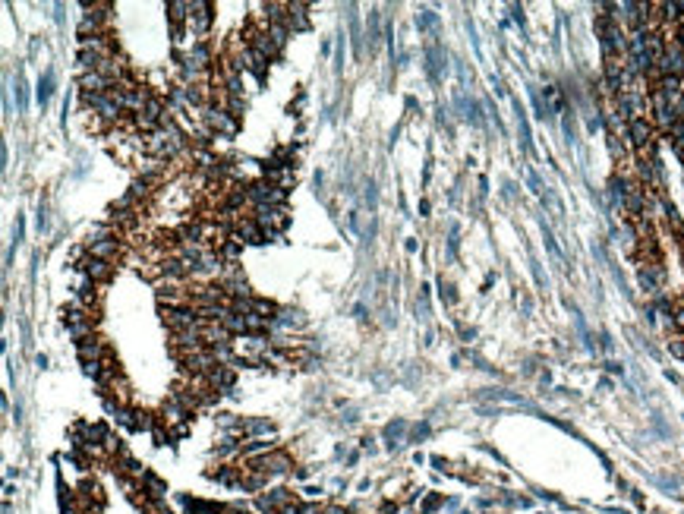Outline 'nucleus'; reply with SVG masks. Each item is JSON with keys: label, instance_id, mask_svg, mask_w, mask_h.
<instances>
[{"label": "nucleus", "instance_id": "nucleus-2", "mask_svg": "<svg viewBox=\"0 0 684 514\" xmlns=\"http://www.w3.org/2000/svg\"><path fill=\"white\" fill-rule=\"evenodd\" d=\"M202 114H205V123H209L211 130H218V133H237L240 130V123L224 111V105H205Z\"/></svg>", "mask_w": 684, "mask_h": 514}, {"label": "nucleus", "instance_id": "nucleus-3", "mask_svg": "<svg viewBox=\"0 0 684 514\" xmlns=\"http://www.w3.org/2000/svg\"><path fill=\"white\" fill-rule=\"evenodd\" d=\"M89 256H92V259H101V262H111V265H117V259L123 256V240H120V237L98 240V243L89 246Z\"/></svg>", "mask_w": 684, "mask_h": 514}, {"label": "nucleus", "instance_id": "nucleus-4", "mask_svg": "<svg viewBox=\"0 0 684 514\" xmlns=\"http://www.w3.org/2000/svg\"><path fill=\"white\" fill-rule=\"evenodd\" d=\"M211 3H205V0H193L189 3V25H193V32L196 35H209V29H211Z\"/></svg>", "mask_w": 684, "mask_h": 514}, {"label": "nucleus", "instance_id": "nucleus-12", "mask_svg": "<svg viewBox=\"0 0 684 514\" xmlns=\"http://www.w3.org/2000/svg\"><path fill=\"white\" fill-rule=\"evenodd\" d=\"M51 92H54V79H51V73H45V76H41V82H38V101H41V105H48Z\"/></svg>", "mask_w": 684, "mask_h": 514}, {"label": "nucleus", "instance_id": "nucleus-5", "mask_svg": "<svg viewBox=\"0 0 684 514\" xmlns=\"http://www.w3.org/2000/svg\"><path fill=\"white\" fill-rule=\"evenodd\" d=\"M79 269L85 271V275H89L92 281H101V284H105V281H111V278H114V265H111V262L92 259V256H85V259L79 262Z\"/></svg>", "mask_w": 684, "mask_h": 514}, {"label": "nucleus", "instance_id": "nucleus-11", "mask_svg": "<svg viewBox=\"0 0 684 514\" xmlns=\"http://www.w3.org/2000/svg\"><path fill=\"white\" fill-rule=\"evenodd\" d=\"M672 322H675L678 331H684V297L672 300Z\"/></svg>", "mask_w": 684, "mask_h": 514}, {"label": "nucleus", "instance_id": "nucleus-1", "mask_svg": "<svg viewBox=\"0 0 684 514\" xmlns=\"http://www.w3.org/2000/svg\"><path fill=\"white\" fill-rule=\"evenodd\" d=\"M628 139L637 152H647L653 149V139H656V123L650 117H637V120H628Z\"/></svg>", "mask_w": 684, "mask_h": 514}, {"label": "nucleus", "instance_id": "nucleus-6", "mask_svg": "<svg viewBox=\"0 0 684 514\" xmlns=\"http://www.w3.org/2000/svg\"><path fill=\"white\" fill-rule=\"evenodd\" d=\"M76 353H79L82 363H98L107 353V344L98 341V338H85V341H76Z\"/></svg>", "mask_w": 684, "mask_h": 514}, {"label": "nucleus", "instance_id": "nucleus-14", "mask_svg": "<svg viewBox=\"0 0 684 514\" xmlns=\"http://www.w3.org/2000/svg\"><path fill=\"white\" fill-rule=\"evenodd\" d=\"M669 351H672V357H678V360H684V335H675L669 341Z\"/></svg>", "mask_w": 684, "mask_h": 514}, {"label": "nucleus", "instance_id": "nucleus-9", "mask_svg": "<svg viewBox=\"0 0 684 514\" xmlns=\"http://www.w3.org/2000/svg\"><path fill=\"white\" fill-rule=\"evenodd\" d=\"M303 313H297V309H281V316H278L275 328H287V331H293V328H303Z\"/></svg>", "mask_w": 684, "mask_h": 514}, {"label": "nucleus", "instance_id": "nucleus-15", "mask_svg": "<svg viewBox=\"0 0 684 514\" xmlns=\"http://www.w3.org/2000/svg\"><path fill=\"white\" fill-rule=\"evenodd\" d=\"M325 514H347V511H344V508H335V505H331V508H325Z\"/></svg>", "mask_w": 684, "mask_h": 514}, {"label": "nucleus", "instance_id": "nucleus-7", "mask_svg": "<svg viewBox=\"0 0 684 514\" xmlns=\"http://www.w3.org/2000/svg\"><path fill=\"white\" fill-rule=\"evenodd\" d=\"M167 19H171V32L174 38L180 41L183 35V23H189V3H180V0H171L167 3Z\"/></svg>", "mask_w": 684, "mask_h": 514}, {"label": "nucleus", "instance_id": "nucleus-8", "mask_svg": "<svg viewBox=\"0 0 684 514\" xmlns=\"http://www.w3.org/2000/svg\"><path fill=\"white\" fill-rule=\"evenodd\" d=\"M306 3H290L287 7V29L290 32H306L309 29V16H306Z\"/></svg>", "mask_w": 684, "mask_h": 514}, {"label": "nucleus", "instance_id": "nucleus-10", "mask_svg": "<svg viewBox=\"0 0 684 514\" xmlns=\"http://www.w3.org/2000/svg\"><path fill=\"white\" fill-rule=\"evenodd\" d=\"M243 435L256 442V435H271V423L268 420H243Z\"/></svg>", "mask_w": 684, "mask_h": 514}, {"label": "nucleus", "instance_id": "nucleus-13", "mask_svg": "<svg viewBox=\"0 0 684 514\" xmlns=\"http://www.w3.org/2000/svg\"><path fill=\"white\" fill-rule=\"evenodd\" d=\"M243 98H224V111H227V114H231V117L234 120H240V117H243Z\"/></svg>", "mask_w": 684, "mask_h": 514}]
</instances>
